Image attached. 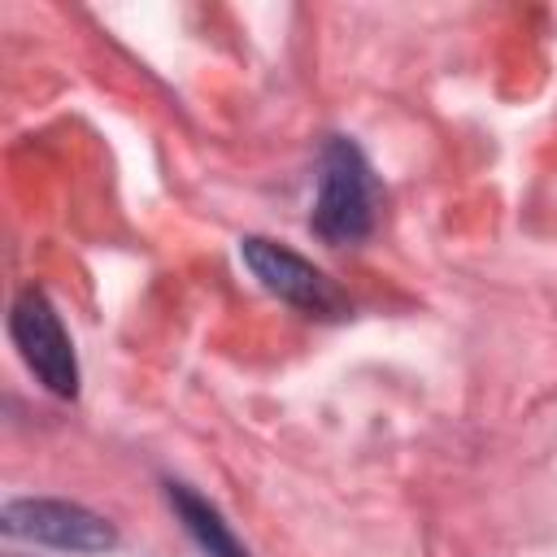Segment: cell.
<instances>
[{
	"label": "cell",
	"instance_id": "6da1fadb",
	"mask_svg": "<svg viewBox=\"0 0 557 557\" xmlns=\"http://www.w3.org/2000/svg\"><path fill=\"white\" fill-rule=\"evenodd\" d=\"M379 200L383 191L366 152L348 135H326L318 152V196H313L309 231L331 248L361 244L379 222Z\"/></svg>",
	"mask_w": 557,
	"mask_h": 557
},
{
	"label": "cell",
	"instance_id": "5b68a950",
	"mask_svg": "<svg viewBox=\"0 0 557 557\" xmlns=\"http://www.w3.org/2000/svg\"><path fill=\"white\" fill-rule=\"evenodd\" d=\"M165 500L178 513L183 531L196 540L200 557H248V548L235 540V531L222 522V513L205 496H196L187 483H165Z\"/></svg>",
	"mask_w": 557,
	"mask_h": 557
},
{
	"label": "cell",
	"instance_id": "3957f363",
	"mask_svg": "<svg viewBox=\"0 0 557 557\" xmlns=\"http://www.w3.org/2000/svg\"><path fill=\"white\" fill-rule=\"evenodd\" d=\"M239 257L252 270V278L270 296L287 300L292 309H300L309 318H326V322L348 318V296L300 252H292V248H283L265 235H248V239H239Z\"/></svg>",
	"mask_w": 557,
	"mask_h": 557
},
{
	"label": "cell",
	"instance_id": "277c9868",
	"mask_svg": "<svg viewBox=\"0 0 557 557\" xmlns=\"http://www.w3.org/2000/svg\"><path fill=\"white\" fill-rule=\"evenodd\" d=\"M0 531L13 540L65 548V553H109L117 544L113 522L100 513L74 505V500H48V496H22L0 509Z\"/></svg>",
	"mask_w": 557,
	"mask_h": 557
},
{
	"label": "cell",
	"instance_id": "7a4b0ae2",
	"mask_svg": "<svg viewBox=\"0 0 557 557\" xmlns=\"http://www.w3.org/2000/svg\"><path fill=\"white\" fill-rule=\"evenodd\" d=\"M9 335L17 344V357L26 361V370L61 400H74L78 396V357H74V344L52 309V300L39 292V287H22L13 296V309H9Z\"/></svg>",
	"mask_w": 557,
	"mask_h": 557
}]
</instances>
